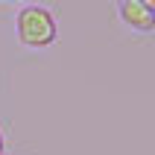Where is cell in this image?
I'll list each match as a JSON object with an SVG mask.
<instances>
[{"mask_svg":"<svg viewBox=\"0 0 155 155\" xmlns=\"http://www.w3.org/2000/svg\"><path fill=\"white\" fill-rule=\"evenodd\" d=\"M15 29L24 47H50L56 41V18L44 6H24L15 18Z\"/></svg>","mask_w":155,"mask_h":155,"instance_id":"6da1fadb","label":"cell"},{"mask_svg":"<svg viewBox=\"0 0 155 155\" xmlns=\"http://www.w3.org/2000/svg\"><path fill=\"white\" fill-rule=\"evenodd\" d=\"M117 12H120V21L135 32H152L155 29V12L149 9L147 0H120Z\"/></svg>","mask_w":155,"mask_h":155,"instance_id":"7a4b0ae2","label":"cell"},{"mask_svg":"<svg viewBox=\"0 0 155 155\" xmlns=\"http://www.w3.org/2000/svg\"><path fill=\"white\" fill-rule=\"evenodd\" d=\"M147 3H149V9H152V12H155V0H147Z\"/></svg>","mask_w":155,"mask_h":155,"instance_id":"3957f363","label":"cell"},{"mask_svg":"<svg viewBox=\"0 0 155 155\" xmlns=\"http://www.w3.org/2000/svg\"><path fill=\"white\" fill-rule=\"evenodd\" d=\"M0 155H3V135H0Z\"/></svg>","mask_w":155,"mask_h":155,"instance_id":"277c9868","label":"cell"}]
</instances>
